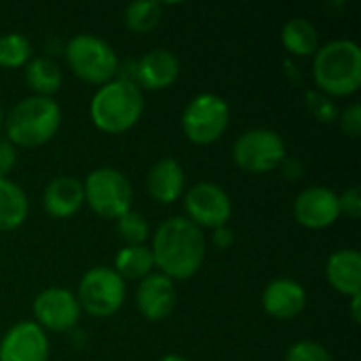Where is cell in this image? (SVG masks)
<instances>
[{"label":"cell","mask_w":361,"mask_h":361,"mask_svg":"<svg viewBox=\"0 0 361 361\" xmlns=\"http://www.w3.org/2000/svg\"><path fill=\"white\" fill-rule=\"evenodd\" d=\"M180 76V59L169 49H150L142 59L135 63L133 82L140 89L163 91L169 89Z\"/></svg>","instance_id":"obj_14"},{"label":"cell","mask_w":361,"mask_h":361,"mask_svg":"<svg viewBox=\"0 0 361 361\" xmlns=\"http://www.w3.org/2000/svg\"><path fill=\"white\" fill-rule=\"evenodd\" d=\"M135 305H137V311L148 322H161V319L169 317L176 309L173 281L161 273H150L137 286Z\"/></svg>","instance_id":"obj_15"},{"label":"cell","mask_w":361,"mask_h":361,"mask_svg":"<svg viewBox=\"0 0 361 361\" xmlns=\"http://www.w3.org/2000/svg\"><path fill=\"white\" fill-rule=\"evenodd\" d=\"M360 307H361V296H353V298H351V317H353V322H355V324H360L361 322Z\"/></svg>","instance_id":"obj_34"},{"label":"cell","mask_w":361,"mask_h":361,"mask_svg":"<svg viewBox=\"0 0 361 361\" xmlns=\"http://www.w3.org/2000/svg\"><path fill=\"white\" fill-rule=\"evenodd\" d=\"M42 205H44V212L55 220L72 218L85 205L82 182L72 176L53 178L42 192Z\"/></svg>","instance_id":"obj_17"},{"label":"cell","mask_w":361,"mask_h":361,"mask_svg":"<svg viewBox=\"0 0 361 361\" xmlns=\"http://www.w3.org/2000/svg\"><path fill=\"white\" fill-rule=\"evenodd\" d=\"M279 169H281V173L288 178V180H300L302 176H305V167H302V163L298 161V159H292V157H286L283 161H281V165H279Z\"/></svg>","instance_id":"obj_33"},{"label":"cell","mask_w":361,"mask_h":361,"mask_svg":"<svg viewBox=\"0 0 361 361\" xmlns=\"http://www.w3.org/2000/svg\"><path fill=\"white\" fill-rule=\"evenodd\" d=\"M281 42H283V47H286V51L290 55H294V57H311L319 49V32L309 19L294 17L283 25Z\"/></svg>","instance_id":"obj_22"},{"label":"cell","mask_w":361,"mask_h":361,"mask_svg":"<svg viewBox=\"0 0 361 361\" xmlns=\"http://www.w3.org/2000/svg\"><path fill=\"white\" fill-rule=\"evenodd\" d=\"M288 157L283 137L267 127H254L241 133L233 144V161L245 173H271Z\"/></svg>","instance_id":"obj_8"},{"label":"cell","mask_w":361,"mask_h":361,"mask_svg":"<svg viewBox=\"0 0 361 361\" xmlns=\"http://www.w3.org/2000/svg\"><path fill=\"white\" fill-rule=\"evenodd\" d=\"M49 338L36 322H19L0 341V361H47Z\"/></svg>","instance_id":"obj_13"},{"label":"cell","mask_w":361,"mask_h":361,"mask_svg":"<svg viewBox=\"0 0 361 361\" xmlns=\"http://www.w3.org/2000/svg\"><path fill=\"white\" fill-rule=\"evenodd\" d=\"M32 311H34V322L42 330H51V332L74 330L82 313L76 294L68 288H57V286L42 290L34 298Z\"/></svg>","instance_id":"obj_11"},{"label":"cell","mask_w":361,"mask_h":361,"mask_svg":"<svg viewBox=\"0 0 361 361\" xmlns=\"http://www.w3.org/2000/svg\"><path fill=\"white\" fill-rule=\"evenodd\" d=\"M212 243L218 247V250H228L233 243H235V233L233 228L226 224V226H218L212 231Z\"/></svg>","instance_id":"obj_32"},{"label":"cell","mask_w":361,"mask_h":361,"mask_svg":"<svg viewBox=\"0 0 361 361\" xmlns=\"http://www.w3.org/2000/svg\"><path fill=\"white\" fill-rule=\"evenodd\" d=\"M32 59V44L19 32H8L0 36V68L15 70L23 68Z\"/></svg>","instance_id":"obj_25"},{"label":"cell","mask_w":361,"mask_h":361,"mask_svg":"<svg viewBox=\"0 0 361 361\" xmlns=\"http://www.w3.org/2000/svg\"><path fill=\"white\" fill-rule=\"evenodd\" d=\"M4 127V110H2V106H0V129Z\"/></svg>","instance_id":"obj_36"},{"label":"cell","mask_w":361,"mask_h":361,"mask_svg":"<svg viewBox=\"0 0 361 361\" xmlns=\"http://www.w3.org/2000/svg\"><path fill=\"white\" fill-rule=\"evenodd\" d=\"M23 80L38 97H53L61 89V70L51 57H36L23 66Z\"/></svg>","instance_id":"obj_21"},{"label":"cell","mask_w":361,"mask_h":361,"mask_svg":"<svg viewBox=\"0 0 361 361\" xmlns=\"http://www.w3.org/2000/svg\"><path fill=\"white\" fill-rule=\"evenodd\" d=\"M305 307H307V292L298 281L290 277L273 279L262 292L264 313L279 322L298 317L305 311Z\"/></svg>","instance_id":"obj_16"},{"label":"cell","mask_w":361,"mask_h":361,"mask_svg":"<svg viewBox=\"0 0 361 361\" xmlns=\"http://www.w3.org/2000/svg\"><path fill=\"white\" fill-rule=\"evenodd\" d=\"M294 220L309 231H324L341 218L338 195L326 186H309L294 199Z\"/></svg>","instance_id":"obj_12"},{"label":"cell","mask_w":361,"mask_h":361,"mask_svg":"<svg viewBox=\"0 0 361 361\" xmlns=\"http://www.w3.org/2000/svg\"><path fill=\"white\" fill-rule=\"evenodd\" d=\"M15 163H17L15 146L6 137H0V178H8V173L15 169Z\"/></svg>","instance_id":"obj_31"},{"label":"cell","mask_w":361,"mask_h":361,"mask_svg":"<svg viewBox=\"0 0 361 361\" xmlns=\"http://www.w3.org/2000/svg\"><path fill=\"white\" fill-rule=\"evenodd\" d=\"M184 209L186 216L195 226L203 228H218L226 226L233 216V201L228 192L216 182H197L184 195Z\"/></svg>","instance_id":"obj_10"},{"label":"cell","mask_w":361,"mask_h":361,"mask_svg":"<svg viewBox=\"0 0 361 361\" xmlns=\"http://www.w3.org/2000/svg\"><path fill=\"white\" fill-rule=\"evenodd\" d=\"M85 203L104 220H118L133 205V186L114 167H97L82 182Z\"/></svg>","instance_id":"obj_6"},{"label":"cell","mask_w":361,"mask_h":361,"mask_svg":"<svg viewBox=\"0 0 361 361\" xmlns=\"http://www.w3.org/2000/svg\"><path fill=\"white\" fill-rule=\"evenodd\" d=\"M313 78L317 91L336 99L351 97L361 87V49L357 42L338 38L313 55Z\"/></svg>","instance_id":"obj_2"},{"label":"cell","mask_w":361,"mask_h":361,"mask_svg":"<svg viewBox=\"0 0 361 361\" xmlns=\"http://www.w3.org/2000/svg\"><path fill=\"white\" fill-rule=\"evenodd\" d=\"M116 235L125 245H146L150 237L148 220L137 212H127L116 220Z\"/></svg>","instance_id":"obj_26"},{"label":"cell","mask_w":361,"mask_h":361,"mask_svg":"<svg viewBox=\"0 0 361 361\" xmlns=\"http://www.w3.org/2000/svg\"><path fill=\"white\" fill-rule=\"evenodd\" d=\"M330 288L343 296H361V254L355 247L336 250L326 264Z\"/></svg>","instance_id":"obj_18"},{"label":"cell","mask_w":361,"mask_h":361,"mask_svg":"<svg viewBox=\"0 0 361 361\" xmlns=\"http://www.w3.org/2000/svg\"><path fill=\"white\" fill-rule=\"evenodd\" d=\"M305 104H307V110L315 116V121L319 123H336L338 121V106L332 97L324 95L322 91L313 89V91H307L305 93Z\"/></svg>","instance_id":"obj_27"},{"label":"cell","mask_w":361,"mask_h":361,"mask_svg":"<svg viewBox=\"0 0 361 361\" xmlns=\"http://www.w3.org/2000/svg\"><path fill=\"white\" fill-rule=\"evenodd\" d=\"M231 125L228 102L216 93L195 95L182 112V131L188 142L209 146L218 142Z\"/></svg>","instance_id":"obj_7"},{"label":"cell","mask_w":361,"mask_h":361,"mask_svg":"<svg viewBox=\"0 0 361 361\" xmlns=\"http://www.w3.org/2000/svg\"><path fill=\"white\" fill-rule=\"evenodd\" d=\"M186 186V176L176 159H161L157 161L146 176V190L152 201L161 205H171L176 203Z\"/></svg>","instance_id":"obj_19"},{"label":"cell","mask_w":361,"mask_h":361,"mask_svg":"<svg viewBox=\"0 0 361 361\" xmlns=\"http://www.w3.org/2000/svg\"><path fill=\"white\" fill-rule=\"evenodd\" d=\"M163 17V4L161 2H131L125 13H123V21L127 25L129 32L133 34H148L152 32Z\"/></svg>","instance_id":"obj_24"},{"label":"cell","mask_w":361,"mask_h":361,"mask_svg":"<svg viewBox=\"0 0 361 361\" xmlns=\"http://www.w3.org/2000/svg\"><path fill=\"white\" fill-rule=\"evenodd\" d=\"M161 361H188V360H186V357H182V355H173V353H171V355H165Z\"/></svg>","instance_id":"obj_35"},{"label":"cell","mask_w":361,"mask_h":361,"mask_svg":"<svg viewBox=\"0 0 361 361\" xmlns=\"http://www.w3.org/2000/svg\"><path fill=\"white\" fill-rule=\"evenodd\" d=\"M125 296V281L114 269L108 267H93L91 271H87L76 290L80 311L97 319L112 317L123 307Z\"/></svg>","instance_id":"obj_9"},{"label":"cell","mask_w":361,"mask_h":361,"mask_svg":"<svg viewBox=\"0 0 361 361\" xmlns=\"http://www.w3.org/2000/svg\"><path fill=\"white\" fill-rule=\"evenodd\" d=\"M338 207L341 216H347L351 220H357L361 216V190L360 186H349L338 195Z\"/></svg>","instance_id":"obj_29"},{"label":"cell","mask_w":361,"mask_h":361,"mask_svg":"<svg viewBox=\"0 0 361 361\" xmlns=\"http://www.w3.org/2000/svg\"><path fill=\"white\" fill-rule=\"evenodd\" d=\"M114 271L121 279L142 281L154 271V258L148 245H123L114 258Z\"/></svg>","instance_id":"obj_23"},{"label":"cell","mask_w":361,"mask_h":361,"mask_svg":"<svg viewBox=\"0 0 361 361\" xmlns=\"http://www.w3.org/2000/svg\"><path fill=\"white\" fill-rule=\"evenodd\" d=\"M142 114L144 95L131 78H112L95 91L89 104L91 123L108 135H121L133 129Z\"/></svg>","instance_id":"obj_3"},{"label":"cell","mask_w":361,"mask_h":361,"mask_svg":"<svg viewBox=\"0 0 361 361\" xmlns=\"http://www.w3.org/2000/svg\"><path fill=\"white\" fill-rule=\"evenodd\" d=\"M286 361H332V355L324 345L315 341H300L288 349Z\"/></svg>","instance_id":"obj_28"},{"label":"cell","mask_w":361,"mask_h":361,"mask_svg":"<svg viewBox=\"0 0 361 361\" xmlns=\"http://www.w3.org/2000/svg\"><path fill=\"white\" fill-rule=\"evenodd\" d=\"M70 70L89 85H106L118 72V57L112 44L95 34H76L66 44Z\"/></svg>","instance_id":"obj_5"},{"label":"cell","mask_w":361,"mask_h":361,"mask_svg":"<svg viewBox=\"0 0 361 361\" xmlns=\"http://www.w3.org/2000/svg\"><path fill=\"white\" fill-rule=\"evenodd\" d=\"M61 127V108L53 97L30 95L17 102L4 118L6 140L13 146L38 148L51 142Z\"/></svg>","instance_id":"obj_4"},{"label":"cell","mask_w":361,"mask_h":361,"mask_svg":"<svg viewBox=\"0 0 361 361\" xmlns=\"http://www.w3.org/2000/svg\"><path fill=\"white\" fill-rule=\"evenodd\" d=\"M338 125L343 129L345 135L349 137H360L361 133V106L355 102L349 108H345V112L338 114Z\"/></svg>","instance_id":"obj_30"},{"label":"cell","mask_w":361,"mask_h":361,"mask_svg":"<svg viewBox=\"0 0 361 361\" xmlns=\"http://www.w3.org/2000/svg\"><path fill=\"white\" fill-rule=\"evenodd\" d=\"M154 269L171 281H186L195 277L207 252V239L199 226L184 216H171L159 224L150 245Z\"/></svg>","instance_id":"obj_1"},{"label":"cell","mask_w":361,"mask_h":361,"mask_svg":"<svg viewBox=\"0 0 361 361\" xmlns=\"http://www.w3.org/2000/svg\"><path fill=\"white\" fill-rule=\"evenodd\" d=\"M30 214L27 195L19 184L8 178H0V233L17 231Z\"/></svg>","instance_id":"obj_20"}]
</instances>
